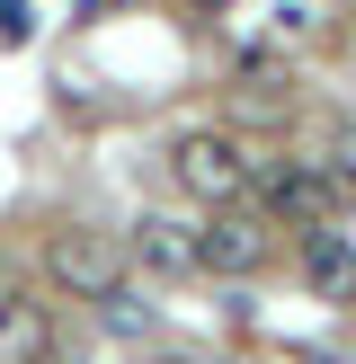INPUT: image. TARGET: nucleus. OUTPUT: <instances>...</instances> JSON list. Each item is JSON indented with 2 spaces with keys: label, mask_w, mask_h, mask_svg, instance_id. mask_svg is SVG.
I'll list each match as a JSON object with an SVG mask.
<instances>
[{
  "label": "nucleus",
  "mask_w": 356,
  "mask_h": 364,
  "mask_svg": "<svg viewBox=\"0 0 356 364\" xmlns=\"http://www.w3.org/2000/svg\"><path fill=\"white\" fill-rule=\"evenodd\" d=\"M53 355V311L0 284V364H45Z\"/></svg>",
  "instance_id": "6"
},
{
  "label": "nucleus",
  "mask_w": 356,
  "mask_h": 364,
  "mask_svg": "<svg viewBox=\"0 0 356 364\" xmlns=\"http://www.w3.org/2000/svg\"><path fill=\"white\" fill-rule=\"evenodd\" d=\"M249 187H258L267 213H276V223H294V231H312V223H330V213H338V178L320 169V160H276V169L249 178Z\"/></svg>",
  "instance_id": "3"
},
{
  "label": "nucleus",
  "mask_w": 356,
  "mask_h": 364,
  "mask_svg": "<svg viewBox=\"0 0 356 364\" xmlns=\"http://www.w3.org/2000/svg\"><path fill=\"white\" fill-rule=\"evenodd\" d=\"M169 178L196 196V205H241L258 169H249V151H241L231 134H214V124H205V134H178V151H169Z\"/></svg>",
  "instance_id": "1"
},
{
  "label": "nucleus",
  "mask_w": 356,
  "mask_h": 364,
  "mask_svg": "<svg viewBox=\"0 0 356 364\" xmlns=\"http://www.w3.org/2000/svg\"><path fill=\"white\" fill-rule=\"evenodd\" d=\"M45 276L63 284L71 302H107L125 284V249L107 240V231H53L45 240Z\"/></svg>",
  "instance_id": "2"
},
{
  "label": "nucleus",
  "mask_w": 356,
  "mask_h": 364,
  "mask_svg": "<svg viewBox=\"0 0 356 364\" xmlns=\"http://www.w3.org/2000/svg\"><path fill=\"white\" fill-rule=\"evenodd\" d=\"M303 276H312V294L356 302V240H338V231L312 223V240H303Z\"/></svg>",
  "instance_id": "7"
},
{
  "label": "nucleus",
  "mask_w": 356,
  "mask_h": 364,
  "mask_svg": "<svg viewBox=\"0 0 356 364\" xmlns=\"http://www.w3.org/2000/svg\"><path fill=\"white\" fill-rule=\"evenodd\" d=\"M125 258H134L142 276H160V284L196 276V223H178V213H142L134 240H125Z\"/></svg>",
  "instance_id": "5"
},
{
  "label": "nucleus",
  "mask_w": 356,
  "mask_h": 364,
  "mask_svg": "<svg viewBox=\"0 0 356 364\" xmlns=\"http://www.w3.org/2000/svg\"><path fill=\"white\" fill-rule=\"evenodd\" d=\"M0 45H27V0H0Z\"/></svg>",
  "instance_id": "8"
},
{
  "label": "nucleus",
  "mask_w": 356,
  "mask_h": 364,
  "mask_svg": "<svg viewBox=\"0 0 356 364\" xmlns=\"http://www.w3.org/2000/svg\"><path fill=\"white\" fill-rule=\"evenodd\" d=\"M160 364H205V355H160Z\"/></svg>",
  "instance_id": "9"
},
{
  "label": "nucleus",
  "mask_w": 356,
  "mask_h": 364,
  "mask_svg": "<svg viewBox=\"0 0 356 364\" xmlns=\"http://www.w3.org/2000/svg\"><path fill=\"white\" fill-rule=\"evenodd\" d=\"M267 249H276V240H267V223L214 205V223H196V276H258Z\"/></svg>",
  "instance_id": "4"
}]
</instances>
